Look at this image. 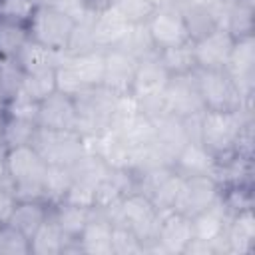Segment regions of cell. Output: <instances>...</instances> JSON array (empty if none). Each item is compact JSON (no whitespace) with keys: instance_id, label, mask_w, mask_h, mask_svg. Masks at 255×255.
I'll return each instance as SVG.
<instances>
[{"instance_id":"cell-1","label":"cell","mask_w":255,"mask_h":255,"mask_svg":"<svg viewBox=\"0 0 255 255\" xmlns=\"http://www.w3.org/2000/svg\"><path fill=\"white\" fill-rule=\"evenodd\" d=\"M249 122H253L251 108L205 110L199 116V141L217 159H223L235 151L237 139Z\"/></svg>"},{"instance_id":"cell-2","label":"cell","mask_w":255,"mask_h":255,"mask_svg":"<svg viewBox=\"0 0 255 255\" xmlns=\"http://www.w3.org/2000/svg\"><path fill=\"white\" fill-rule=\"evenodd\" d=\"M48 163L34 145L4 149V171L18 199H44V175Z\"/></svg>"},{"instance_id":"cell-3","label":"cell","mask_w":255,"mask_h":255,"mask_svg":"<svg viewBox=\"0 0 255 255\" xmlns=\"http://www.w3.org/2000/svg\"><path fill=\"white\" fill-rule=\"evenodd\" d=\"M74 24H76V20H72L68 14L58 10L56 6L48 4V2H40L26 26H28L30 40H34L50 50L66 52Z\"/></svg>"},{"instance_id":"cell-4","label":"cell","mask_w":255,"mask_h":255,"mask_svg":"<svg viewBox=\"0 0 255 255\" xmlns=\"http://www.w3.org/2000/svg\"><path fill=\"white\" fill-rule=\"evenodd\" d=\"M118 94L106 90L104 86L92 88L84 94H80L76 100V110H78V126L76 131L84 139H92L106 129H110V120H112V110L116 104Z\"/></svg>"},{"instance_id":"cell-5","label":"cell","mask_w":255,"mask_h":255,"mask_svg":"<svg viewBox=\"0 0 255 255\" xmlns=\"http://www.w3.org/2000/svg\"><path fill=\"white\" fill-rule=\"evenodd\" d=\"M32 145L48 165L72 167L76 159L88 149L86 139L74 129H46L38 126Z\"/></svg>"},{"instance_id":"cell-6","label":"cell","mask_w":255,"mask_h":255,"mask_svg":"<svg viewBox=\"0 0 255 255\" xmlns=\"http://www.w3.org/2000/svg\"><path fill=\"white\" fill-rule=\"evenodd\" d=\"M195 84L201 96V102L205 110H239V108H251L249 102H245L235 88L233 80L225 70H201L195 68L193 72Z\"/></svg>"},{"instance_id":"cell-7","label":"cell","mask_w":255,"mask_h":255,"mask_svg":"<svg viewBox=\"0 0 255 255\" xmlns=\"http://www.w3.org/2000/svg\"><path fill=\"white\" fill-rule=\"evenodd\" d=\"M145 28H147V34H149L157 52L191 42L187 24H185L177 4L155 8L149 14V18L145 20Z\"/></svg>"},{"instance_id":"cell-8","label":"cell","mask_w":255,"mask_h":255,"mask_svg":"<svg viewBox=\"0 0 255 255\" xmlns=\"http://www.w3.org/2000/svg\"><path fill=\"white\" fill-rule=\"evenodd\" d=\"M225 72L233 80L241 98L251 104L253 88H255V40H253V34L235 38Z\"/></svg>"},{"instance_id":"cell-9","label":"cell","mask_w":255,"mask_h":255,"mask_svg":"<svg viewBox=\"0 0 255 255\" xmlns=\"http://www.w3.org/2000/svg\"><path fill=\"white\" fill-rule=\"evenodd\" d=\"M191 217L171 209L163 211L157 225L155 243L151 253H165V255H183L189 241H191Z\"/></svg>"},{"instance_id":"cell-10","label":"cell","mask_w":255,"mask_h":255,"mask_svg":"<svg viewBox=\"0 0 255 255\" xmlns=\"http://www.w3.org/2000/svg\"><path fill=\"white\" fill-rule=\"evenodd\" d=\"M163 100H165L167 112L181 118V120L195 118V116H201L205 112V106L201 102L193 72L185 74V76H171L169 84L165 88Z\"/></svg>"},{"instance_id":"cell-11","label":"cell","mask_w":255,"mask_h":255,"mask_svg":"<svg viewBox=\"0 0 255 255\" xmlns=\"http://www.w3.org/2000/svg\"><path fill=\"white\" fill-rule=\"evenodd\" d=\"M233 44H235V38L223 26L213 28L211 32L191 42L195 66L201 70H225Z\"/></svg>"},{"instance_id":"cell-12","label":"cell","mask_w":255,"mask_h":255,"mask_svg":"<svg viewBox=\"0 0 255 255\" xmlns=\"http://www.w3.org/2000/svg\"><path fill=\"white\" fill-rule=\"evenodd\" d=\"M219 181L211 175H191V177H183V185L175 203V211L191 217L195 213H199L201 209L209 207L213 201H217L219 197Z\"/></svg>"},{"instance_id":"cell-13","label":"cell","mask_w":255,"mask_h":255,"mask_svg":"<svg viewBox=\"0 0 255 255\" xmlns=\"http://www.w3.org/2000/svg\"><path fill=\"white\" fill-rule=\"evenodd\" d=\"M227 221H229V211L217 197V201H213L209 207L191 215V233H193L191 239L209 243L217 249V253H225L223 235H225Z\"/></svg>"},{"instance_id":"cell-14","label":"cell","mask_w":255,"mask_h":255,"mask_svg":"<svg viewBox=\"0 0 255 255\" xmlns=\"http://www.w3.org/2000/svg\"><path fill=\"white\" fill-rule=\"evenodd\" d=\"M80 253L86 255H114V223L98 207L92 209L88 223L76 239Z\"/></svg>"},{"instance_id":"cell-15","label":"cell","mask_w":255,"mask_h":255,"mask_svg":"<svg viewBox=\"0 0 255 255\" xmlns=\"http://www.w3.org/2000/svg\"><path fill=\"white\" fill-rule=\"evenodd\" d=\"M40 128L46 129H74L78 126V110L76 100L62 92H52L48 98H44L38 106V118Z\"/></svg>"},{"instance_id":"cell-16","label":"cell","mask_w":255,"mask_h":255,"mask_svg":"<svg viewBox=\"0 0 255 255\" xmlns=\"http://www.w3.org/2000/svg\"><path fill=\"white\" fill-rule=\"evenodd\" d=\"M137 68V60L124 52L122 48H106L104 50V80L102 86L118 96L129 94L133 74Z\"/></svg>"},{"instance_id":"cell-17","label":"cell","mask_w":255,"mask_h":255,"mask_svg":"<svg viewBox=\"0 0 255 255\" xmlns=\"http://www.w3.org/2000/svg\"><path fill=\"white\" fill-rule=\"evenodd\" d=\"M171 167L183 175V177H191V175H211L215 177L217 173V157L197 139H189L173 157Z\"/></svg>"},{"instance_id":"cell-18","label":"cell","mask_w":255,"mask_h":255,"mask_svg":"<svg viewBox=\"0 0 255 255\" xmlns=\"http://www.w3.org/2000/svg\"><path fill=\"white\" fill-rule=\"evenodd\" d=\"M225 253L245 255L255 251V215L253 209H243L229 215L225 235Z\"/></svg>"},{"instance_id":"cell-19","label":"cell","mask_w":255,"mask_h":255,"mask_svg":"<svg viewBox=\"0 0 255 255\" xmlns=\"http://www.w3.org/2000/svg\"><path fill=\"white\" fill-rule=\"evenodd\" d=\"M153 128H155V137H153L155 147L169 163H173L177 151L189 141L185 122L173 114H163L157 120H153Z\"/></svg>"},{"instance_id":"cell-20","label":"cell","mask_w":255,"mask_h":255,"mask_svg":"<svg viewBox=\"0 0 255 255\" xmlns=\"http://www.w3.org/2000/svg\"><path fill=\"white\" fill-rule=\"evenodd\" d=\"M131 24L112 6H104L94 14V44L96 48H116Z\"/></svg>"},{"instance_id":"cell-21","label":"cell","mask_w":255,"mask_h":255,"mask_svg":"<svg viewBox=\"0 0 255 255\" xmlns=\"http://www.w3.org/2000/svg\"><path fill=\"white\" fill-rule=\"evenodd\" d=\"M70 251L80 253L76 241H70L62 233V229L58 227L50 211L48 219L30 237V253L32 255H60V253H70Z\"/></svg>"},{"instance_id":"cell-22","label":"cell","mask_w":255,"mask_h":255,"mask_svg":"<svg viewBox=\"0 0 255 255\" xmlns=\"http://www.w3.org/2000/svg\"><path fill=\"white\" fill-rule=\"evenodd\" d=\"M66 64L78 76V80L86 86V90L102 86L104 80V50L94 48L80 54H64Z\"/></svg>"},{"instance_id":"cell-23","label":"cell","mask_w":255,"mask_h":255,"mask_svg":"<svg viewBox=\"0 0 255 255\" xmlns=\"http://www.w3.org/2000/svg\"><path fill=\"white\" fill-rule=\"evenodd\" d=\"M52 205L44 199H18L16 207L8 219V225L18 229L28 239L36 233V229L48 219Z\"/></svg>"},{"instance_id":"cell-24","label":"cell","mask_w":255,"mask_h":255,"mask_svg":"<svg viewBox=\"0 0 255 255\" xmlns=\"http://www.w3.org/2000/svg\"><path fill=\"white\" fill-rule=\"evenodd\" d=\"M92 209L94 207H82V205H74L68 201H60V203L52 205V217L58 223V227L62 229V233L70 241H76L78 235L82 233L84 225L88 223Z\"/></svg>"},{"instance_id":"cell-25","label":"cell","mask_w":255,"mask_h":255,"mask_svg":"<svg viewBox=\"0 0 255 255\" xmlns=\"http://www.w3.org/2000/svg\"><path fill=\"white\" fill-rule=\"evenodd\" d=\"M64 52L50 50L34 40H28L20 54L16 56L18 64L24 72H44V70H56V66L62 62Z\"/></svg>"},{"instance_id":"cell-26","label":"cell","mask_w":255,"mask_h":255,"mask_svg":"<svg viewBox=\"0 0 255 255\" xmlns=\"http://www.w3.org/2000/svg\"><path fill=\"white\" fill-rule=\"evenodd\" d=\"M38 131V124L34 120L4 116L0 120V143L4 149L18 145H32Z\"/></svg>"},{"instance_id":"cell-27","label":"cell","mask_w":255,"mask_h":255,"mask_svg":"<svg viewBox=\"0 0 255 255\" xmlns=\"http://www.w3.org/2000/svg\"><path fill=\"white\" fill-rule=\"evenodd\" d=\"M221 26L233 38L251 36L253 34V0H229Z\"/></svg>"},{"instance_id":"cell-28","label":"cell","mask_w":255,"mask_h":255,"mask_svg":"<svg viewBox=\"0 0 255 255\" xmlns=\"http://www.w3.org/2000/svg\"><path fill=\"white\" fill-rule=\"evenodd\" d=\"M157 60L161 62V66L167 70L169 76H185V74L195 72V68H197L191 42L159 50L157 52Z\"/></svg>"},{"instance_id":"cell-29","label":"cell","mask_w":255,"mask_h":255,"mask_svg":"<svg viewBox=\"0 0 255 255\" xmlns=\"http://www.w3.org/2000/svg\"><path fill=\"white\" fill-rule=\"evenodd\" d=\"M116 48H122L124 52H128L129 56H133L137 62L139 60H145V58H151L157 54L149 34H147V28L145 24H131V28L128 30V34L124 36V40L116 46Z\"/></svg>"},{"instance_id":"cell-30","label":"cell","mask_w":255,"mask_h":255,"mask_svg":"<svg viewBox=\"0 0 255 255\" xmlns=\"http://www.w3.org/2000/svg\"><path fill=\"white\" fill-rule=\"evenodd\" d=\"M52 92H56V76H54V70L24 72V80H22V86H20L18 94H22L28 100H34V102L40 104Z\"/></svg>"},{"instance_id":"cell-31","label":"cell","mask_w":255,"mask_h":255,"mask_svg":"<svg viewBox=\"0 0 255 255\" xmlns=\"http://www.w3.org/2000/svg\"><path fill=\"white\" fill-rule=\"evenodd\" d=\"M72 185V169L64 165H48L44 175V201L50 205L60 203Z\"/></svg>"},{"instance_id":"cell-32","label":"cell","mask_w":255,"mask_h":255,"mask_svg":"<svg viewBox=\"0 0 255 255\" xmlns=\"http://www.w3.org/2000/svg\"><path fill=\"white\" fill-rule=\"evenodd\" d=\"M28 40V26L0 20V58H16Z\"/></svg>"},{"instance_id":"cell-33","label":"cell","mask_w":255,"mask_h":255,"mask_svg":"<svg viewBox=\"0 0 255 255\" xmlns=\"http://www.w3.org/2000/svg\"><path fill=\"white\" fill-rule=\"evenodd\" d=\"M24 80V70L16 58H0V94L2 100H10L18 94Z\"/></svg>"},{"instance_id":"cell-34","label":"cell","mask_w":255,"mask_h":255,"mask_svg":"<svg viewBox=\"0 0 255 255\" xmlns=\"http://www.w3.org/2000/svg\"><path fill=\"white\" fill-rule=\"evenodd\" d=\"M108 6L118 10L129 24H145L149 14L155 10L149 0H108Z\"/></svg>"},{"instance_id":"cell-35","label":"cell","mask_w":255,"mask_h":255,"mask_svg":"<svg viewBox=\"0 0 255 255\" xmlns=\"http://www.w3.org/2000/svg\"><path fill=\"white\" fill-rule=\"evenodd\" d=\"M0 253L2 255H30V239L12 225H0Z\"/></svg>"},{"instance_id":"cell-36","label":"cell","mask_w":255,"mask_h":255,"mask_svg":"<svg viewBox=\"0 0 255 255\" xmlns=\"http://www.w3.org/2000/svg\"><path fill=\"white\" fill-rule=\"evenodd\" d=\"M38 2L36 0H0V20L28 24Z\"/></svg>"},{"instance_id":"cell-37","label":"cell","mask_w":255,"mask_h":255,"mask_svg":"<svg viewBox=\"0 0 255 255\" xmlns=\"http://www.w3.org/2000/svg\"><path fill=\"white\" fill-rule=\"evenodd\" d=\"M143 253L139 239L124 225H114V255Z\"/></svg>"},{"instance_id":"cell-38","label":"cell","mask_w":255,"mask_h":255,"mask_svg":"<svg viewBox=\"0 0 255 255\" xmlns=\"http://www.w3.org/2000/svg\"><path fill=\"white\" fill-rule=\"evenodd\" d=\"M16 201H18V197H16L12 181L6 175H2L0 177V225L8 223V219L16 207Z\"/></svg>"},{"instance_id":"cell-39","label":"cell","mask_w":255,"mask_h":255,"mask_svg":"<svg viewBox=\"0 0 255 255\" xmlns=\"http://www.w3.org/2000/svg\"><path fill=\"white\" fill-rule=\"evenodd\" d=\"M153 8H163V6H175L179 0H149Z\"/></svg>"},{"instance_id":"cell-40","label":"cell","mask_w":255,"mask_h":255,"mask_svg":"<svg viewBox=\"0 0 255 255\" xmlns=\"http://www.w3.org/2000/svg\"><path fill=\"white\" fill-rule=\"evenodd\" d=\"M2 106H4V100H2V94H0V112H2Z\"/></svg>"},{"instance_id":"cell-41","label":"cell","mask_w":255,"mask_h":255,"mask_svg":"<svg viewBox=\"0 0 255 255\" xmlns=\"http://www.w3.org/2000/svg\"><path fill=\"white\" fill-rule=\"evenodd\" d=\"M0 120H2V112H0ZM0 147H2V143H0Z\"/></svg>"}]
</instances>
